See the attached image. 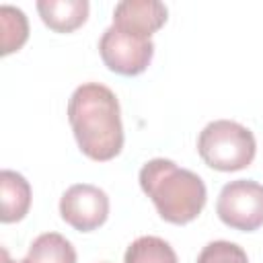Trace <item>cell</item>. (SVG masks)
<instances>
[{"mask_svg": "<svg viewBox=\"0 0 263 263\" xmlns=\"http://www.w3.org/2000/svg\"><path fill=\"white\" fill-rule=\"evenodd\" d=\"M0 29H2V55L18 51L29 39V21L16 6H0Z\"/></svg>", "mask_w": 263, "mask_h": 263, "instance_id": "obj_12", "label": "cell"}, {"mask_svg": "<svg viewBox=\"0 0 263 263\" xmlns=\"http://www.w3.org/2000/svg\"><path fill=\"white\" fill-rule=\"evenodd\" d=\"M218 218L240 232L263 226V185L251 179H236L222 187L216 201Z\"/></svg>", "mask_w": 263, "mask_h": 263, "instance_id": "obj_4", "label": "cell"}, {"mask_svg": "<svg viewBox=\"0 0 263 263\" xmlns=\"http://www.w3.org/2000/svg\"><path fill=\"white\" fill-rule=\"evenodd\" d=\"M68 121L84 156L113 160L123 148L121 109L115 92L99 82L80 84L68 101Z\"/></svg>", "mask_w": 263, "mask_h": 263, "instance_id": "obj_1", "label": "cell"}, {"mask_svg": "<svg viewBox=\"0 0 263 263\" xmlns=\"http://www.w3.org/2000/svg\"><path fill=\"white\" fill-rule=\"evenodd\" d=\"M86 0H39L37 12L45 27L55 33H72L88 18Z\"/></svg>", "mask_w": 263, "mask_h": 263, "instance_id": "obj_9", "label": "cell"}, {"mask_svg": "<svg viewBox=\"0 0 263 263\" xmlns=\"http://www.w3.org/2000/svg\"><path fill=\"white\" fill-rule=\"evenodd\" d=\"M140 187L154 203L158 216L171 224L193 222L208 199V189L199 175L181 168L168 158H152L140 168Z\"/></svg>", "mask_w": 263, "mask_h": 263, "instance_id": "obj_2", "label": "cell"}, {"mask_svg": "<svg viewBox=\"0 0 263 263\" xmlns=\"http://www.w3.org/2000/svg\"><path fill=\"white\" fill-rule=\"evenodd\" d=\"M197 152L210 168L232 173L253 162L257 142L249 127L230 119H216L199 132Z\"/></svg>", "mask_w": 263, "mask_h": 263, "instance_id": "obj_3", "label": "cell"}, {"mask_svg": "<svg viewBox=\"0 0 263 263\" xmlns=\"http://www.w3.org/2000/svg\"><path fill=\"white\" fill-rule=\"evenodd\" d=\"M23 263H76V249L66 236L43 232L31 242Z\"/></svg>", "mask_w": 263, "mask_h": 263, "instance_id": "obj_10", "label": "cell"}, {"mask_svg": "<svg viewBox=\"0 0 263 263\" xmlns=\"http://www.w3.org/2000/svg\"><path fill=\"white\" fill-rule=\"evenodd\" d=\"M168 10L158 0H123L113 8V27L140 39H150L166 23Z\"/></svg>", "mask_w": 263, "mask_h": 263, "instance_id": "obj_7", "label": "cell"}, {"mask_svg": "<svg viewBox=\"0 0 263 263\" xmlns=\"http://www.w3.org/2000/svg\"><path fill=\"white\" fill-rule=\"evenodd\" d=\"M123 263H179L175 249L158 236L136 238L123 255Z\"/></svg>", "mask_w": 263, "mask_h": 263, "instance_id": "obj_11", "label": "cell"}, {"mask_svg": "<svg viewBox=\"0 0 263 263\" xmlns=\"http://www.w3.org/2000/svg\"><path fill=\"white\" fill-rule=\"evenodd\" d=\"M60 216L78 232H92L109 218V197L90 183L70 185L60 199Z\"/></svg>", "mask_w": 263, "mask_h": 263, "instance_id": "obj_6", "label": "cell"}, {"mask_svg": "<svg viewBox=\"0 0 263 263\" xmlns=\"http://www.w3.org/2000/svg\"><path fill=\"white\" fill-rule=\"evenodd\" d=\"M31 197H33L31 185L21 173L10 168H4L0 173V199H2L0 220L4 224L23 220L29 214Z\"/></svg>", "mask_w": 263, "mask_h": 263, "instance_id": "obj_8", "label": "cell"}, {"mask_svg": "<svg viewBox=\"0 0 263 263\" xmlns=\"http://www.w3.org/2000/svg\"><path fill=\"white\" fill-rule=\"evenodd\" d=\"M99 53L103 64L111 72L121 76H138L150 66L154 55V43L152 39L134 37L111 25L101 35Z\"/></svg>", "mask_w": 263, "mask_h": 263, "instance_id": "obj_5", "label": "cell"}, {"mask_svg": "<svg viewBox=\"0 0 263 263\" xmlns=\"http://www.w3.org/2000/svg\"><path fill=\"white\" fill-rule=\"evenodd\" d=\"M0 263H23V261H12L10 255H8V251H6V247H2L0 249Z\"/></svg>", "mask_w": 263, "mask_h": 263, "instance_id": "obj_14", "label": "cell"}, {"mask_svg": "<svg viewBox=\"0 0 263 263\" xmlns=\"http://www.w3.org/2000/svg\"><path fill=\"white\" fill-rule=\"evenodd\" d=\"M197 263H249V257L236 242L212 240L197 255Z\"/></svg>", "mask_w": 263, "mask_h": 263, "instance_id": "obj_13", "label": "cell"}]
</instances>
